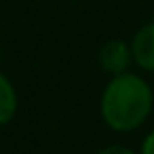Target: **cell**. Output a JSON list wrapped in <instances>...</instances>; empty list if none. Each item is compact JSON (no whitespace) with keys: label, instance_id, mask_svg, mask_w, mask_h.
Masks as SVG:
<instances>
[{"label":"cell","instance_id":"obj_1","mask_svg":"<svg viewBox=\"0 0 154 154\" xmlns=\"http://www.w3.org/2000/svg\"><path fill=\"white\" fill-rule=\"evenodd\" d=\"M152 110L154 91L150 82L135 72L110 76L99 97V116L106 127L116 133L141 129L150 120Z\"/></svg>","mask_w":154,"mask_h":154},{"label":"cell","instance_id":"obj_6","mask_svg":"<svg viewBox=\"0 0 154 154\" xmlns=\"http://www.w3.org/2000/svg\"><path fill=\"white\" fill-rule=\"evenodd\" d=\"M139 154H154V129L141 139V146H139Z\"/></svg>","mask_w":154,"mask_h":154},{"label":"cell","instance_id":"obj_5","mask_svg":"<svg viewBox=\"0 0 154 154\" xmlns=\"http://www.w3.org/2000/svg\"><path fill=\"white\" fill-rule=\"evenodd\" d=\"M95 154H139V152H135L133 148H129L125 143H110V146H103L101 150H97Z\"/></svg>","mask_w":154,"mask_h":154},{"label":"cell","instance_id":"obj_4","mask_svg":"<svg viewBox=\"0 0 154 154\" xmlns=\"http://www.w3.org/2000/svg\"><path fill=\"white\" fill-rule=\"evenodd\" d=\"M19 110V97L13 80L0 70V127L9 125Z\"/></svg>","mask_w":154,"mask_h":154},{"label":"cell","instance_id":"obj_3","mask_svg":"<svg viewBox=\"0 0 154 154\" xmlns=\"http://www.w3.org/2000/svg\"><path fill=\"white\" fill-rule=\"evenodd\" d=\"M129 47L133 63L139 70L154 74V21H146L143 26H139L131 36Z\"/></svg>","mask_w":154,"mask_h":154},{"label":"cell","instance_id":"obj_2","mask_svg":"<svg viewBox=\"0 0 154 154\" xmlns=\"http://www.w3.org/2000/svg\"><path fill=\"white\" fill-rule=\"evenodd\" d=\"M97 63H99L101 72H106L108 76H118V74L129 72V68L133 66L129 42H125L120 38L106 40L97 51Z\"/></svg>","mask_w":154,"mask_h":154}]
</instances>
